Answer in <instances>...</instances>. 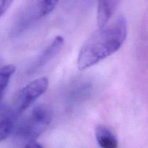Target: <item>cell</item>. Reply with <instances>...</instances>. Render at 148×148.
Segmentation results:
<instances>
[{"mask_svg": "<svg viewBox=\"0 0 148 148\" xmlns=\"http://www.w3.org/2000/svg\"><path fill=\"white\" fill-rule=\"evenodd\" d=\"M59 2L60 0H30L14 28V34L21 33L33 23L47 16Z\"/></svg>", "mask_w": 148, "mask_h": 148, "instance_id": "obj_3", "label": "cell"}, {"mask_svg": "<svg viewBox=\"0 0 148 148\" xmlns=\"http://www.w3.org/2000/svg\"><path fill=\"white\" fill-rule=\"evenodd\" d=\"M119 0H97V25L102 28L108 25L116 11Z\"/></svg>", "mask_w": 148, "mask_h": 148, "instance_id": "obj_7", "label": "cell"}, {"mask_svg": "<svg viewBox=\"0 0 148 148\" xmlns=\"http://www.w3.org/2000/svg\"><path fill=\"white\" fill-rule=\"evenodd\" d=\"M52 119L50 108L45 105H39L17 123L14 132L19 139L27 142L35 141L47 129Z\"/></svg>", "mask_w": 148, "mask_h": 148, "instance_id": "obj_2", "label": "cell"}, {"mask_svg": "<svg viewBox=\"0 0 148 148\" xmlns=\"http://www.w3.org/2000/svg\"><path fill=\"white\" fill-rule=\"evenodd\" d=\"M95 137L100 148H118V139L110 129L103 125L95 129Z\"/></svg>", "mask_w": 148, "mask_h": 148, "instance_id": "obj_8", "label": "cell"}, {"mask_svg": "<svg viewBox=\"0 0 148 148\" xmlns=\"http://www.w3.org/2000/svg\"><path fill=\"white\" fill-rule=\"evenodd\" d=\"M127 37V23L120 16L110 25L99 28L79 51L77 66L84 71L117 52Z\"/></svg>", "mask_w": 148, "mask_h": 148, "instance_id": "obj_1", "label": "cell"}, {"mask_svg": "<svg viewBox=\"0 0 148 148\" xmlns=\"http://www.w3.org/2000/svg\"><path fill=\"white\" fill-rule=\"evenodd\" d=\"M13 2L14 0H0V18L5 15Z\"/></svg>", "mask_w": 148, "mask_h": 148, "instance_id": "obj_9", "label": "cell"}, {"mask_svg": "<svg viewBox=\"0 0 148 148\" xmlns=\"http://www.w3.org/2000/svg\"><path fill=\"white\" fill-rule=\"evenodd\" d=\"M18 119L12 105H0V142L14 132Z\"/></svg>", "mask_w": 148, "mask_h": 148, "instance_id": "obj_5", "label": "cell"}, {"mask_svg": "<svg viewBox=\"0 0 148 148\" xmlns=\"http://www.w3.org/2000/svg\"><path fill=\"white\" fill-rule=\"evenodd\" d=\"M48 86V79L46 77H41L29 82L18 92L12 107L18 117L46 92Z\"/></svg>", "mask_w": 148, "mask_h": 148, "instance_id": "obj_4", "label": "cell"}, {"mask_svg": "<svg viewBox=\"0 0 148 148\" xmlns=\"http://www.w3.org/2000/svg\"><path fill=\"white\" fill-rule=\"evenodd\" d=\"M24 148H45L42 145L36 142V141H31V142H28L26 145H25Z\"/></svg>", "mask_w": 148, "mask_h": 148, "instance_id": "obj_10", "label": "cell"}, {"mask_svg": "<svg viewBox=\"0 0 148 148\" xmlns=\"http://www.w3.org/2000/svg\"><path fill=\"white\" fill-rule=\"evenodd\" d=\"M63 37L61 36H58L55 37L52 42H50V44L48 45V46L41 52L40 55L37 57L30 68L28 73H33L46 65L52 58H53L60 52L61 48L63 46Z\"/></svg>", "mask_w": 148, "mask_h": 148, "instance_id": "obj_6", "label": "cell"}]
</instances>
